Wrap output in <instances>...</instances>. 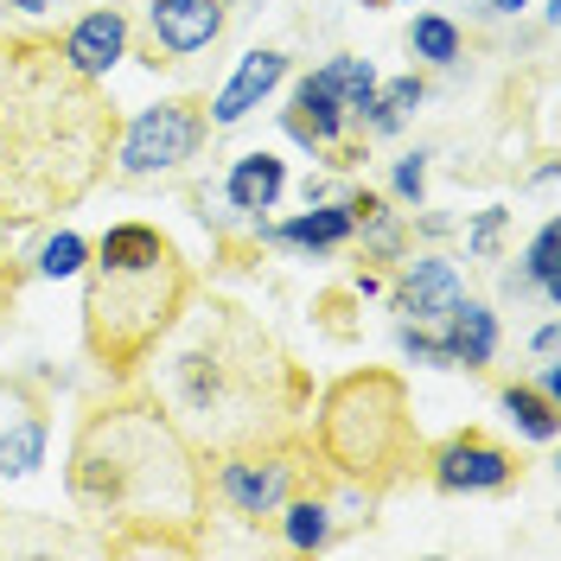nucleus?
<instances>
[{"label": "nucleus", "mask_w": 561, "mask_h": 561, "mask_svg": "<svg viewBox=\"0 0 561 561\" xmlns=\"http://www.w3.org/2000/svg\"><path fill=\"white\" fill-rule=\"evenodd\" d=\"M115 108L58 38H0V224H45L96 192L115 160Z\"/></svg>", "instance_id": "f257e3e1"}, {"label": "nucleus", "mask_w": 561, "mask_h": 561, "mask_svg": "<svg viewBox=\"0 0 561 561\" xmlns=\"http://www.w3.org/2000/svg\"><path fill=\"white\" fill-rule=\"evenodd\" d=\"M160 409L185 427L198 454H237L249 440H275L313 402L300 364L280 339L237 300H185L179 325L160 339Z\"/></svg>", "instance_id": "f03ea898"}, {"label": "nucleus", "mask_w": 561, "mask_h": 561, "mask_svg": "<svg viewBox=\"0 0 561 561\" xmlns=\"http://www.w3.org/2000/svg\"><path fill=\"white\" fill-rule=\"evenodd\" d=\"M65 485L83 517L108 529H140L115 549H147V556L192 549V529L210 511L205 454L185 440V427L147 389H122L83 415L77 440H70Z\"/></svg>", "instance_id": "7ed1b4c3"}, {"label": "nucleus", "mask_w": 561, "mask_h": 561, "mask_svg": "<svg viewBox=\"0 0 561 561\" xmlns=\"http://www.w3.org/2000/svg\"><path fill=\"white\" fill-rule=\"evenodd\" d=\"M192 300V268L167 230L153 224H108L90 249L83 280V351L115 383L140 377L153 364L160 339L179 325Z\"/></svg>", "instance_id": "20e7f679"}, {"label": "nucleus", "mask_w": 561, "mask_h": 561, "mask_svg": "<svg viewBox=\"0 0 561 561\" xmlns=\"http://www.w3.org/2000/svg\"><path fill=\"white\" fill-rule=\"evenodd\" d=\"M313 447L325 479L370 491V497L415 479L427 447H421L409 383L396 370H351L339 383H325L313 415Z\"/></svg>", "instance_id": "39448f33"}, {"label": "nucleus", "mask_w": 561, "mask_h": 561, "mask_svg": "<svg viewBox=\"0 0 561 561\" xmlns=\"http://www.w3.org/2000/svg\"><path fill=\"white\" fill-rule=\"evenodd\" d=\"M313 466H307V447L287 440V434L249 440L237 454H217V497H224L237 517H275L280 504L313 479Z\"/></svg>", "instance_id": "423d86ee"}, {"label": "nucleus", "mask_w": 561, "mask_h": 561, "mask_svg": "<svg viewBox=\"0 0 561 561\" xmlns=\"http://www.w3.org/2000/svg\"><path fill=\"white\" fill-rule=\"evenodd\" d=\"M210 135V115L192 96H173V103H153L128 122V135H115V167L122 179H160L179 173Z\"/></svg>", "instance_id": "0eeeda50"}, {"label": "nucleus", "mask_w": 561, "mask_h": 561, "mask_svg": "<svg viewBox=\"0 0 561 561\" xmlns=\"http://www.w3.org/2000/svg\"><path fill=\"white\" fill-rule=\"evenodd\" d=\"M421 466H427V479L440 491H511L517 479H524V459L511 454L504 440H491L485 427H459V434H447L440 447H427L421 454Z\"/></svg>", "instance_id": "6e6552de"}, {"label": "nucleus", "mask_w": 561, "mask_h": 561, "mask_svg": "<svg viewBox=\"0 0 561 561\" xmlns=\"http://www.w3.org/2000/svg\"><path fill=\"white\" fill-rule=\"evenodd\" d=\"M45 389L38 377H0V479H26L45 466Z\"/></svg>", "instance_id": "1a4fd4ad"}, {"label": "nucleus", "mask_w": 561, "mask_h": 561, "mask_svg": "<svg viewBox=\"0 0 561 561\" xmlns=\"http://www.w3.org/2000/svg\"><path fill=\"white\" fill-rule=\"evenodd\" d=\"M147 38H153L147 65H179L224 38V0H147Z\"/></svg>", "instance_id": "9d476101"}, {"label": "nucleus", "mask_w": 561, "mask_h": 561, "mask_svg": "<svg viewBox=\"0 0 561 561\" xmlns=\"http://www.w3.org/2000/svg\"><path fill=\"white\" fill-rule=\"evenodd\" d=\"M345 128H351V115L345 103L325 90V77H300L294 83V108H287V135L300 140V147H325V153H339L332 167H351V153H345Z\"/></svg>", "instance_id": "9b49d317"}, {"label": "nucleus", "mask_w": 561, "mask_h": 561, "mask_svg": "<svg viewBox=\"0 0 561 561\" xmlns=\"http://www.w3.org/2000/svg\"><path fill=\"white\" fill-rule=\"evenodd\" d=\"M396 313L409 319V325H434V319L454 313L459 300V268L447 255H415V262H402V275H396Z\"/></svg>", "instance_id": "f8f14e48"}, {"label": "nucleus", "mask_w": 561, "mask_h": 561, "mask_svg": "<svg viewBox=\"0 0 561 561\" xmlns=\"http://www.w3.org/2000/svg\"><path fill=\"white\" fill-rule=\"evenodd\" d=\"M280 83H287V51H275V45L249 51L243 65H237V77L210 96V128H237L243 115H255V108L275 96Z\"/></svg>", "instance_id": "ddd939ff"}, {"label": "nucleus", "mask_w": 561, "mask_h": 561, "mask_svg": "<svg viewBox=\"0 0 561 561\" xmlns=\"http://www.w3.org/2000/svg\"><path fill=\"white\" fill-rule=\"evenodd\" d=\"M58 45H65V58L83 70V77L103 83L108 70L128 58V13H122V7H96V13H83Z\"/></svg>", "instance_id": "4468645a"}, {"label": "nucleus", "mask_w": 561, "mask_h": 561, "mask_svg": "<svg viewBox=\"0 0 561 561\" xmlns=\"http://www.w3.org/2000/svg\"><path fill=\"white\" fill-rule=\"evenodd\" d=\"M447 332V351H454V370H485L491 364V351H497V313H491L485 300H466L459 294L454 300V313L440 319Z\"/></svg>", "instance_id": "2eb2a0df"}, {"label": "nucleus", "mask_w": 561, "mask_h": 561, "mask_svg": "<svg viewBox=\"0 0 561 561\" xmlns=\"http://www.w3.org/2000/svg\"><path fill=\"white\" fill-rule=\"evenodd\" d=\"M224 192H230V205L243 210V217H262V210H275V198L287 192V167H280L275 153H243L230 179H224Z\"/></svg>", "instance_id": "dca6fc26"}, {"label": "nucleus", "mask_w": 561, "mask_h": 561, "mask_svg": "<svg viewBox=\"0 0 561 561\" xmlns=\"http://www.w3.org/2000/svg\"><path fill=\"white\" fill-rule=\"evenodd\" d=\"M262 237H275V243H294V249H313V255H325V249H339L357 237V224H351L345 205H307V217H294V224H280V230H262Z\"/></svg>", "instance_id": "f3484780"}, {"label": "nucleus", "mask_w": 561, "mask_h": 561, "mask_svg": "<svg viewBox=\"0 0 561 561\" xmlns=\"http://www.w3.org/2000/svg\"><path fill=\"white\" fill-rule=\"evenodd\" d=\"M497 402H504V415L517 421L529 440H556L561 434V402L556 396H542V389H529V383H504Z\"/></svg>", "instance_id": "a211bd4d"}, {"label": "nucleus", "mask_w": 561, "mask_h": 561, "mask_svg": "<svg viewBox=\"0 0 561 561\" xmlns=\"http://www.w3.org/2000/svg\"><path fill=\"white\" fill-rule=\"evenodd\" d=\"M280 511H287V517H280V536H287V549H319V542L332 536V504H325L319 491H294Z\"/></svg>", "instance_id": "6ab92c4d"}, {"label": "nucleus", "mask_w": 561, "mask_h": 561, "mask_svg": "<svg viewBox=\"0 0 561 561\" xmlns=\"http://www.w3.org/2000/svg\"><path fill=\"white\" fill-rule=\"evenodd\" d=\"M421 77H396V83H377V96H370V108H364V128L370 135H396L409 115L421 108Z\"/></svg>", "instance_id": "aec40b11"}, {"label": "nucleus", "mask_w": 561, "mask_h": 561, "mask_svg": "<svg viewBox=\"0 0 561 561\" xmlns=\"http://www.w3.org/2000/svg\"><path fill=\"white\" fill-rule=\"evenodd\" d=\"M319 77H325V90L345 103L351 122H364V108H370V96H377V70L364 65V58H332Z\"/></svg>", "instance_id": "412c9836"}, {"label": "nucleus", "mask_w": 561, "mask_h": 561, "mask_svg": "<svg viewBox=\"0 0 561 561\" xmlns=\"http://www.w3.org/2000/svg\"><path fill=\"white\" fill-rule=\"evenodd\" d=\"M409 45H415V58H427V65H454L459 58V26L447 20V13H421Z\"/></svg>", "instance_id": "4be33fe9"}, {"label": "nucleus", "mask_w": 561, "mask_h": 561, "mask_svg": "<svg viewBox=\"0 0 561 561\" xmlns=\"http://www.w3.org/2000/svg\"><path fill=\"white\" fill-rule=\"evenodd\" d=\"M556 249H561V230H556V224H542V230H536V243H529V268H524V275L549 294V300H561V262H556Z\"/></svg>", "instance_id": "5701e85b"}, {"label": "nucleus", "mask_w": 561, "mask_h": 561, "mask_svg": "<svg viewBox=\"0 0 561 561\" xmlns=\"http://www.w3.org/2000/svg\"><path fill=\"white\" fill-rule=\"evenodd\" d=\"M90 262V243L77 237V230H58L51 243L38 249V275H51V280H65V275H77Z\"/></svg>", "instance_id": "b1692460"}, {"label": "nucleus", "mask_w": 561, "mask_h": 561, "mask_svg": "<svg viewBox=\"0 0 561 561\" xmlns=\"http://www.w3.org/2000/svg\"><path fill=\"white\" fill-rule=\"evenodd\" d=\"M497 249H504V210L491 205L472 217V230H466V255L472 262H497Z\"/></svg>", "instance_id": "393cba45"}, {"label": "nucleus", "mask_w": 561, "mask_h": 561, "mask_svg": "<svg viewBox=\"0 0 561 561\" xmlns=\"http://www.w3.org/2000/svg\"><path fill=\"white\" fill-rule=\"evenodd\" d=\"M396 345L409 351L415 364H440V370H454V351H447V339H434V332H421V325H409V319H402V332H396Z\"/></svg>", "instance_id": "a878e982"}, {"label": "nucleus", "mask_w": 561, "mask_h": 561, "mask_svg": "<svg viewBox=\"0 0 561 561\" xmlns=\"http://www.w3.org/2000/svg\"><path fill=\"white\" fill-rule=\"evenodd\" d=\"M421 185H427V160H421V153H409V160L396 167V192H402L409 205H421Z\"/></svg>", "instance_id": "bb28decb"}, {"label": "nucleus", "mask_w": 561, "mask_h": 561, "mask_svg": "<svg viewBox=\"0 0 561 561\" xmlns=\"http://www.w3.org/2000/svg\"><path fill=\"white\" fill-rule=\"evenodd\" d=\"M529 345H536V357H556L561 332H556V325H542V332H536V339H529Z\"/></svg>", "instance_id": "cd10ccee"}, {"label": "nucleus", "mask_w": 561, "mask_h": 561, "mask_svg": "<svg viewBox=\"0 0 561 561\" xmlns=\"http://www.w3.org/2000/svg\"><path fill=\"white\" fill-rule=\"evenodd\" d=\"M7 7H20V13H51L58 0H7Z\"/></svg>", "instance_id": "c85d7f7f"}, {"label": "nucleus", "mask_w": 561, "mask_h": 561, "mask_svg": "<svg viewBox=\"0 0 561 561\" xmlns=\"http://www.w3.org/2000/svg\"><path fill=\"white\" fill-rule=\"evenodd\" d=\"M491 7H497V13H517V7H529V0H491Z\"/></svg>", "instance_id": "c756f323"}, {"label": "nucleus", "mask_w": 561, "mask_h": 561, "mask_svg": "<svg viewBox=\"0 0 561 561\" xmlns=\"http://www.w3.org/2000/svg\"><path fill=\"white\" fill-rule=\"evenodd\" d=\"M0 294H7V300H13V275H7V280H0Z\"/></svg>", "instance_id": "7c9ffc66"}, {"label": "nucleus", "mask_w": 561, "mask_h": 561, "mask_svg": "<svg viewBox=\"0 0 561 561\" xmlns=\"http://www.w3.org/2000/svg\"><path fill=\"white\" fill-rule=\"evenodd\" d=\"M224 7H237V0H224Z\"/></svg>", "instance_id": "2f4dec72"}]
</instances>
